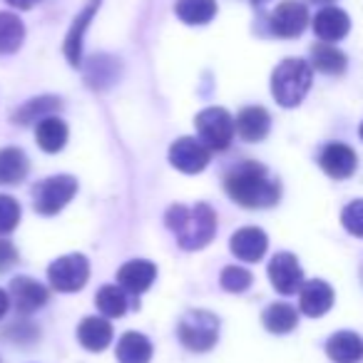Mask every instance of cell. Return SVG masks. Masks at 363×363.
<instances>
[{"instance_id":"cell-1","label":"cell","mask_w":363,"mask_h":363,"mask_svg":"<svg viewBox=\"0 0 363 363\" xmlns=\"http://www.w3.org/2000/svg\"><path fill=\"white\" fill-rule=\"evenodd\" d=\"M227 194L247 209L274 207L281 197V184L269 174V169L259 162H242L224 177Z\"/></svg>"},{"instance_id":"cell-2","label":"cell","mask_w":363,"mask_h":363,"mask_svg":"<svg viewBox=\"0 0 363 363\" xmlns=\"http://www.w3.org/2000/svg\"><path fill=\"white\" fill-rule=\"evenodd\" d=\"M164 224L177 237V244L187 252L204 249L217 234V214L204 202H197L194 207L174 204V207L167 209Z\"/></svg>"},{"instance_id":"cell-3","label":"cell","mask_w":363,"mask_h":363,"mask_svg":"<svg viewBox=\"0 0 363 363\" xmlns=\"http://www.w3.org/2000/svg\"><path fill=\"white\" fill-rule=\"evenodd\" d=\"M313 72L306 60L289 57L274 70L272 75V95L281 107H296L311 90Z\"/></svg>"},{"instance_id":"cell-4","label":"cell","mask_w":363,"mask_h":363,"mask_svg":"<svg viewBox=\"0 0 363 363\" xmlns=\"http://www.w3.org/2000/svg\"><path fill=\"white\" fill-rule=\"evenodd\" d=\"M177 336L189 351H209L219 338V318L212 311L204 308H194L182 316L179 326H177Z\"/></svg>"},{"instance_id":"cell-5","label":"cell","mask_w":363,"mask_h":363,"mask_svg":"<svg viewBox=\"0 0 363 363\" xmlns=\"http://www.w3.org/2000/svg\"><path fill=\"white\" fill-rule=\"evenodd\" d=\"M197 127V140L204 142L212 152H222L232 145L234 132H237V122L224 107H207L197 115L194 120Z\"/></svg>"},{"instance_id":"cell-6","label":"cell","mask_w":363,"mask_h":363,"mask_svg":"<svg viewBox=\"0 0 363 363\" xmlns=\"http://www.w3.org/2000/svg\"><path fill=\"white\" fill-rule=\"evenodd\" d=\"M77 192V179L70 174H55L38 182L33 187V207L43 217L57 214Z\"/></svg>"},{"instance_id":"cell-7","label":"cell","mask_w":363,"mask_h":363,"mask_svg":"<svg viewBox=\"0 0 363 363\" xmlns=\"http://www.w3.org/2000/svg\"><path fill=\"white\" fill-rule=\"evenodd\" d=\"M48 279H50L52 289L62 294L80 291L90 279V264L82 254H67L48 267Z\"/></svg>"},{"instance_id":"cell-8","label":"cell","mask_w":363,"mask_h":363,"mask_svg":"<svg viewBox=\"0 0 363 363\" xmlns=\"http://www.w3.org/2000/svg\"><path fill=\"white\" fill-rule=\"evenodd\" d=\"M209 150L204 142H199L197 137H179L174 145L169 147V162L174 169L184 172V174H197L209 164Z\"/></svg>"},{"instance_id":"cell-9","label":"cell","mask_w":363,"mask_h":363,"mask_svg":"<svg viewBox=\"0 0 363 363\" xmlns=\"http://www.w3.org/2000/svg\"><path fill=\"white\" fill-rule=\"evenodd\" d=\"M269 26H272V33L277 38H286V40L298 38L308 26V8L298 0H284L272 13Z\"/></svg>"},{"instance_id":"cell-10","label":"cell","mask_w":363,"mask_h":363,"mask_svg":"<svg viewBox=\"0 0 363 363\" xmlns=\"http://www.w3.org/2000/svg\"><path fill=\"white\" fill-rule=\"evenodd\" d=\"M269 279H272V286L277 289L284 296H291V294L301 291L303 272L298 267V259L289 252H281L269 262Z\"/></svg>"},{"instance_id":"cell-11","label":"cell","mask_w":363,"mask_h":363,"mask_svg":"<svg viewBox=\"0 0 363 363\" xmlns=\"http://www.w3.org/2000/svg\"><path fill=\"white\" fill-rule=\"evenodd\" d=\"M318 164H321V169L326 172L328 177H333V179H346V177H351L353 172H356V152L351 150L348 145H343V142H331V145H326L321 150V155H318Z\"/></svg>"},{"instance_id":"cell-12","label":"cell","mask_w":363,"mask_h":363,"mask_svg":"<svg viewBox=\"0 0 363 363\" xmlns=\"http://www.w3.org/2000/svg\"><path fill=\"white\" fill-rule=\"evenodd\" d=\"M11 301L16 311L33 313L48 303V289L30 277H18L11 281Z\"/></svg>"},{"instance_id":"cell-13","label":"cell","mask_w":363,"mask_h":363,"mask_svg":"<svg viewBox=\"0 0 363 363\" xmlns=\"http://www.w3.org/2000/svg\"><path fill=\"white\" fill-rule=\"evenodd\" d=\"M348 30H351V18L341 8L326 6L313 18V33L321 43H338L348 35Z\"/></svg>"},{"instance_id":"cell-14","label":"cell","mask_w":363,"mask_h":363,"mask_svg":"<svg viewBox=\"0 0 363 363\" xmlns=\"http://www.w3.org/2000/svg\"><path fill=\"white\" fill-rule=\"evenodd\" d=\"M267 247L269 239L259 227L239 229V232L232 234V242H229V249L239 262H259L267 254Z\"/></svg>"},{"instance_id":"cell-15","label":"cell","mask_w":363,"mask_h":363,"mask_svg":"<svg viewBox=\"0 0 363 363\" xmlns=\"http://www.w3.org/2000/svg\"><path fill=\"white\" fill-rule=\"evenodd\" d=\"M97 8H100V0H90L70 26V33L65 38V57L72 67L82 65V38H85V30L90 28V21L95 18Z\"/></svg>"},{"instance_id":"cell-16","label":"cell","mask_w":363,"mask_h":363,"mask_svg":"<svg viewBox=\"0 0 363 363\" xmlns=\"http://www.w3.org/2000/svg\"><path fill=\"white\" fill-rule=\"evenodd\" d=\"M157 279V267L152 262H145V259H135V262H127L125 267H120L117 272V281L125 291L130 294H145L147 289L155 284Z\"/></svg>"},{"instance_id":"cell-17","label":"cell","mask_w":363,"mask_h":363,"mask_svg":"<svg viewBox=\"0 0 363 363\" xmlns=\"http://www.w3.org/2000/svg\"><path fill=\"white\" fill-rule=\"evenodd\" d=\"M298 306L311 318L323 316L333 306V289L326 281H321V279L306 281L301 286V301H298Z\"/></svg>"},{"instance_id":"cell-18","label":"cell","mask_w":363,"mask_h":363,"mask_svg":"<svg viewBox=\"0 0 363 363\" xmlns=\"http://www.w3.org/2000/svg\"><path fill=\"white\" fill-rule=\"evenodd\" d=\"M272 130V117L264 107H244L237 117V132L244 142H262Z\"/></svg>"},{"instance_id":"cell-19","label":"cell","mask_w":363,"mask_h":363,"mask_svg":"<svg viewBox=\"0 0 363 363\" xmlns=\"http://www.w3.org/2000/svg\"><path fill=\"white\" fill-rule=\"evenodd\" d=\"M326 353L336 363H358L363 358V338L353 331H338L326 341Z\"/></svg>"},{"instance_id":"cell-20","label":"cell","mask_w":363,"mask_h":363,"mask_svg":"<svg viewBox=\"0 0 363 363\" xmlns=\"http://www.w3.org/2000/svg\"><path fill=\"white\" fill-rule=\"evenodd\" d=\"M77 338L87 351H105L112 343V326L110 321L100 316H87L82 318V323L77 326Z\"/></svg>"},{"instance_id":"cell-21","label":"cell","mask_w":363,"mask_h":363,"mask_svg":"<svg viewBox=\"0 0 363 363\" xmlns=\"http://www.w3.org/2000/svg\"><path fill=\"white\" fill-rule=\"evenodd\" d=\"M115 356L120 363H150L152 343H150V338L142 336V333L127 331V333H122V338L117 341Z\"/></svg>"},{"instance_id":"cell-22","label":"cell","mask_w":363,"mask_h":363,"mask_svg":"<svg viewBox=\"0 0 363 363\" xmlns=\"http://www.w3.org/2000/svg\"><path fill=\"white\" fill-rule=\"evenodd\" d=\"M60 107H62L60 97H52V95L33 97L21 110L13 112V122H16V125H33V122H40V120H45V117H50L52 112H57Z\"/></svg>"},{"instance_id":"cell-23","label":"cell","mask_w":363,"mask_h":363,"mask_svg":"<svg viewBox=\"0 0 363 363\" xmlns=\"http://www.w3.org/2000/svg\"><path fill=\"white\" fill-rule=\"evenodd\" d=\"M35 140H38V145H40L43 152L55 155V152H60L67 142V125L55 115L45 117V120L38 122Z\"/></svg>"},{"instance_id":"cell-24","label":"cell","mask_w":363,"mask_h":363,"mask_svg":"<svg viewBox=\"0 0 363 363\" xmlns=\"http://www.w3.org/2000/svg\"><path fill=\"white\" fill-rule=\"evenodd\" d=\"M174 13L187 26H207L217 16V0H177Z\"/></svg>"},{"instance_id":"cell-25","label":"cell","mask_w":363,"mask_h":363,"mask_svg":"<svg viewBox=\"0 0 363 363\" xmlns=\"http://www.w3.org/2000/svg\"><path fill=\"white\" fill-rule=\"evenodd\" d=\"M28 157L18 147L0 150V184H18L28 174Z\"/></svg>"},{"instance_id":"cell-26","label":"cell","mask_w":363,"mask_h":363,"mask_svg":"<svg viewBox=\"0 0 363 363\" xmlns=\"http://www.w3.org/2000/svg\"><path fill=\"white\" fill-rule=\"evenodd\" d=\"M26 40V26L16 13H0V55H13Z\"/></svg>"},{"instance_id":"cell-27","label":"cell","mask_w":363,"mask_h":363,"mask_svg":"<svg viewBox=\"0 0 363 363\" xmlns=\"http://www.w3.org/2000/svg\"><path fill=\"white\" fill-rule=\"evenodd\" d=\"M311 62L316 70L326 72V75H341L346 70V55L331 43H318L311 48Z\"/></svg>"},{"instance_id":"cell-28","label":"cell","mask_w":363,"mask_h":363,"mask_svg":"<svg viewBox=\"0 0 363 363\" xmlns=\"http://www.w3.org/2000/svg\"><path fill=\"white\" fill-rule=\"evenodd\" d=\"M262 321H264V326H267V331L289 333L296 328L298 316H296V308L289 306V303H272V306L264 311Z\"/></svg>"},{"instance_id":"cell-29","label":"cell","mask_w":363,"mask_h":363,"mask_svg":"<svg viewBox=\"0 0 363 363\" xmlns=\"http://www.w3.org/2000/svg\"><path fill=\"white\" fill-rule=\"evenodd\" d=\"M95 303L107 318H117L127 311V294L122 286H102L95 296Z\"/></svg>"},{"instance_id":"cell-30","label":"cell","mask_w":363,"mask_h":363,"mask_svg":"<svg viewBox=\"0 0 363 363\" xmlns=\"http://www.w3.org/2000/svg\"><path fill=\"white\" fill-rule=\"evenodd\" d=\"M254 277L252 272H247L244 267H227L222 272V277H219V284H222L224 291L229 294H242L247 291L249 286H252Z\"/></svg>"},{"instance_id":"cell-31","label":"cell","mask_w":363,"mask_h":363,"mask_svg":"<svg viewBox=\"0 0 363 363\" xmlns=\"http://www.w3.org/2000/svg\"><path fill=\"white\" fill-rule=\"evenodd\" d=\"M21 222V204L8 194H0V234H11Z\"/></svg>"},{"instance_id":"cell-32","label":"cell","mask_w":363,"mask_h":363,"mask_svg":"<svg viewBox=\"0 0 363 363\" xmlns=\"http://www.w3.org/2000/svg\"><path fill=\"white\" fill-rule=\"evenodd\" d=\"M341 224L348 234L363 239V199H356V202H351L346 209H343Z\"/></svg>"},{"instance_id":"cell-33","label":"cell","mask_w":363,"mask_h":363,"mask_svg":"<svg viewBox=\"0 0 363 363\" xmlns=\"http://www.w3.org/2000/svg\"><path fill=\"white\" fill-rule=\"evenodd\" d=\"M18 264V249L11 239H0V274H6Z\"/></svg>"},{"instance_id":"cell-34","label":"cell","mask_w":363,"mask_h":363,"mask_svg":"<svg viewBox=\"0 0 363 363\" xmlns=\"http://www.w3.org/2000/svg\"><path fill=\"white\" fill-rule=\"evenodd\" d=\"M8 6H13V8H18V11H30L35 3H40V0H6Z\"/></svg>"},{"instance_id":"cell-35","label":"cell","mask_w":363,"mask_h":363,"mask_svg":"<svg viewBox=\"0 0 363 363\" xmlns=\"http://www.w3.org/2000/svg\"><path fill=\"white\" fill-rule=\"evenodd\" d=\"M8 306H11V296H8V294L0 289V318L8 313Z\"/></svg>"},{"instance_id":"cell-36","label":"cell","mask_w":363,"mask_h":363,"mask_svg":"<svg viewBox=\"0 0 363 363\" xmlns=\"http://www.w3.org/2000/svg\"><path fill=\"white\" fill-rule=\"evenodd\" d=\"M311 3H321L323 6V3H331V0H311Z\"/></svg>"},{"instance_id":"cell-37","label":"cell","mask_w":363,"mask_h":363,"mask_svg":"<svg viewBox=\"0 0 363 363\" xmlns=\"http://www.w3.org/2000/svg\"><path fill=\"white\" fill-rule=\"evenodd\" d=\"M358 135H361V140H363V122H361V130H358Z\"/></svg>"},{"instance_id":"cell-38","label":"cell","mask_w":363,"mask_h":363,"mask_svg":"<svg viewBox=\"0 0 363 363\" xmlns=\"http://www.w3.org/2000/svg\"><path fill=\"white\" fill-rule=\"evenodd\" d=\"M252 3H264V0H252Z\"/></svg>"}]
</instances>
